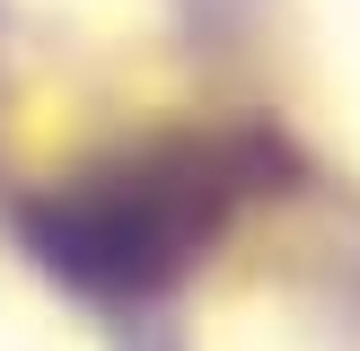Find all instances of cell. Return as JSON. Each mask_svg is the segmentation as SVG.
I'll use <instances>...</instances> for the list:
<instances>
[{
	"instance_id": "cell-1",
	"label": "cell",
	"mask_w": 360,
	"mask_h": 351,
	"mask_svg": "<svg viewBox=\"0 0 360 351\" xmlns=\"http://www.w3.org/2000/svg\"><path fill=\"white\" fill-rule=\"evenodd\" d=\"M246 202L238 140H158L115 167L62 185L27 211L35 255L97 298H150L220 237V220Z\"/></svg>"
}]
</instances>
